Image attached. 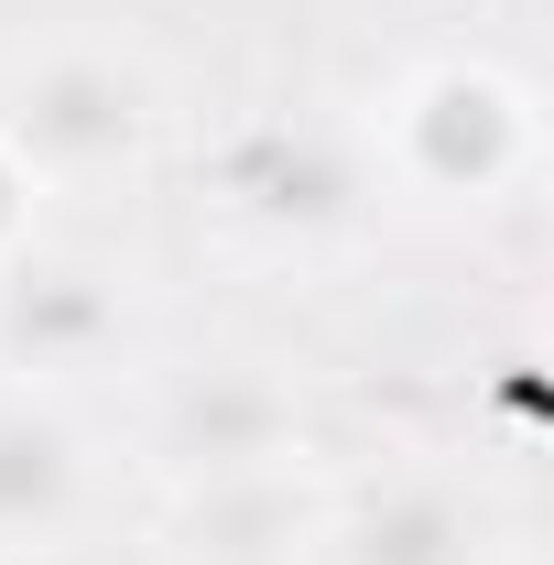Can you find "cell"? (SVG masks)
I'll list each match as a JSON object with an SVG mask.
<instances>
[{
  "mask_svg": "<svg viewBox=\"0 0 554 565\" xmlns=\"http://www.w3.org/2000/svg\"><path fill=\"white\" fill-rule=\"evenodd\" d=\"M0 141L44 196L131 185L163 141V76L98 33H66V44H44L0 76Z\"/></svg>",
  "mask_w": 554,
  "mask_h": 565,
  "instance_id": "obj_1",
  "label": "cell"
},
{
  "mask_svg": "<svg viewBox=\"0 0 554 565\" xmlns=\"http://www.w3.org/2000/svg\"><path fill=\"white\" fill-rule=\"evenodd\" d=\"M381 163H392V185L424 196V207H489V196H511L533 174V98L500 66L446 55V66H424V76L392 87Z\"/></svg>",
  "mask_w": 554,
  "mask_h": 565,
  "instance_id": "obj_2",
  "label": "cell"
},
{
  "mask_svg": "<svg viewBox=\"0 0 554 565\" xmlns=\"http://www.w3.org/2000/svg\"><path fill=\"white\" fill-rule=\"evenodd\" d=\"M141 305H131V273L87 262V250H11L0 262V370H22L33 392L55 381H87L131 349Z\"/></svg>",
  "mask_w": 554,
  "mask_h": 565,
  "instance_id": "obj_3",
  "label": "cell"
},
{
  "mask_svg": "<svg viewBox=\"0 0 554 565\" xmlns=\"http://www.w3.org/2000/svg\"><path fill=\"white\" fill-rule=\"evenodd\" d=\"M152 457L163 479H239V468H294L305 457V392L283 381L273 359H207L174 370L152 403Z\"/></svg>",
  "mask_w": 554,
  "mask_h": 565,
  "instance_id": "obj_4",
  "label": "cell"
},
{
  "mask_svg": "<svg viewBox=\"0 0 554 565\" xmlns=\"http://www.w3.org/2000/svg\"><path fill=\"white\" fill-rule=\"evenodd\" d=\"M207 207L239 228V239H273V250H305L359 217V163H348L327 131L305 120H251V131L217 141L207 163Z\"/></svg>",
  "mask_w": 554,
  "mask_h": 565,
  "instance_id": "obj_5",
  "label": "cell"
},
{
  "mask_svg": "<svg viewBox=\"0 0 554 565\" xmlns=\"http://www.w3.org/2000/svg\"><path fill=\"white\" fill-rule=\"evenodd\" d=\"M327 511L305 468H239V479H185L174 522H163V555L174 565H316L327 544Z\"/></svg>",
  "mask_w": 554,
  "mask_h": 565,
  "instance_id": "obj_6",
  "label": "cell"
},
{
  "mask_svg": "<svg viewBox=\"0 0 554 565\" xmlns=\"http://www.w3.org/2000/svg\"><path fill=\"white\" fill-rule=\"evenodd\" d=\"M316 565H489V511L446 468H403L327 511Z\"/></svg>",
  "mask_w": 554,
  "mask_h": 565,
  "instance_id": "obj_7",
  "label": "cell"
},
{
  "mask_svg": "<svg viewBox=\"0 0 554 565\" xmlns=\"http://www.w3.org/2000/svg\"><path fill=\"white\" fill-rule=\"evenodd\" d=\"M98 490V457L76 435L66 403L44 392H0V555H55Z\"/></svg>",
  "mask_w": 554,
  "mask_h": 565,
  "instance_id": "obj_8",
  "label": "cell"
},
{
  "mask_svg": "<svg viewBox=\"0 0 554 565\" xmlns=\"http://www.w3.org/2000/svg\"><path fill=\"white\" fill-rule=\"evenodd\" d=\"M33 207H44V185L11 163V141H0V262L11 250H33Z\"/></svg>",
  "mask_w": 554,
  "mask_h": 565,
  "instance_id": "obj_9",
  "label": "cell"
}]
</instances>
